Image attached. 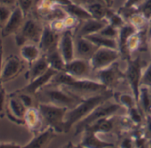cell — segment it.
I'll return each instance as SVG.
<instances>
[{"label": "cell", "instance_id": "b9f144b4", "mask_svg": "<svg viewBox=\"0 0 151 148\" xmlns=\"http://www.w3.org/2000/svg\"><path fill=\"white\" fill-rule=\"evenodd\" d=\"M18 0H0V5L8 7L11 8H14L17 7Z\"/></svg>", "mask_w": 151, "mask_h": 148}, {"label": "cell", "instance_id": "2e32d148", "mask_svg": "<svg viewBox=\"0 0 151 148\" xmlns=\"http://www.w3.org/2000/svg\"><path fill=\"white\" fill-rule=\"evenodd\" d=\"M59 50L65 61L69 62L76 58L75 55V39L72 30H66L62 31L59 41Z\"/></svg>", "mask_w": 151, "mask_h": 148}, {"label": "cell", "instance_id": "816d5d0a", "mask_svg": "<svg viewBox=\"0 0 151 148\" xmlns=\"http://www.w3.org/2000/svg\"><path fill=\"white\" fill-rule=\"evenodd\" d=\"M3 48V44H2V39L0 38V49Z\"/></svg>", "mask_w": 151, "mask_h": 148}, {"label": "cell", "instance_id": "603a6c76", "mask_svg": "<svg viewBox=\"0 0 151 148\" xmlns=\"http://www.w3.org/2000/svg\"><path fill=\"white\" fill-rule=\"evenodd\" d=\"M42 54L38 44L29 42L20 46V57L28 64L37 60Z\"/></svg>", "mask_w": 151, "mask_h": 148}, {"label": "cell", "instance_id": "8992f818", "mask_svg": "<svg viewBox=\"0 0 151 148\" xmlns=\"http://www.w3.org/2000/svg\"><path fill=\"white\" fill-rule=\"evenodd\" d=\"M142 68L143 62L139 56L135 59L128 60V65L126 70L124 71V80L127 81L132 94L133 95L137 104L139 105V90L141 86V78H142Z\"/></svg>", "mask_w": 151, "mask_h": 148}, {"label": "cell", "instance_id": "60d3db41", "mask_svg": "<svg viewBox=\"0 0 151 148\" xmlns=\"http://www.w3.org/2000/svg\"><path fill=\"white\" fill-rule=\"evenodd\" d=\"M146 0H125V2L123 6L124 8H135L138 9Z\"/></svg>", "mask_w": 151, "mask_h": 148}, {"label": "cell", "instance_id": "836d02e7", "mask_svg": "<svg viewBox=\"0 0 151 148\" xmlns=\"http://www.w3.org/2000/svg\"><path fill=\"white\" fill-rule=\"evenodd\" d=\"M14 8L0 5V30H2L7 23Z\"/></svg>", "mask_w": 151, "mask_h": 148}, {"label": "cell", "instance_id": "e575fe53", "mask_svg": "<svg viewBox=\"0 0 151 148\" xmlns=\"http://www.w3.org/2000/svg\"><path fill=\"white\" fill-rule=\"evenodd\" d=\"M17 6L22 10L24 15L27 16L28 15L33 13V8L36 6L35 0H18Z\"/></svg>", "mask_w": 151, "mask_h": 148}, {"label": "cell", "instance_id": "6da1fadb", "mask_svg": "<svg viewBox=\"0 0 151 148\" xmlns=\"http://www.w3.org/2000/svg\"><path fill=\"white\" fill-rule=\"evenodd\" d=\"M48 85L60 87L80 98H86L104 92L108 89L97 80L77 79L66 71H58Z\"/></svg>", "mask_w": 151, "mask_h": 148}, {"label": "cell", "instance_id": "681fc988", "mask_svg": "<svg viewBox=\"0 0 151 148\" xmlns=\"http://www.w3.org/2000/svg\"><path fill=\"white\" fill-rule=\"evenodd\" d=\"M148 37L151 38V20L149 22V27H148Z\"/></svg>", "mask_w": 151, "mask_h": 148}, {"label": "cell", "instance_id": "bcb514c9", "mask_svg": "<svg viewBox=\"0 0 151 148\" xmlns=\"http://www.w3.org/2000/svg\"><path fill=\"white\" fill-rule=\"evenodd\" d=\"M3 62H4L3 48H1V49H0V89L3 87V83L1 81V73H2V68H3Z\"/></svg>", "mask_w": 151, "mask_h": 148}, {"label": "cell", "instance_id": "7dc6e473", "mask_svg": "<svg viewBox=\"0 0 151 148\" xmlns=\"http://www.w3.org/2000/svg\"><path fill=\"white\" fill-rule=\"evenodd\" d=\"M121 146L122 147H132V138L126 137L124 138L122 143H121Z\"/></svg>", "mask_w": 151, "mask_h": 148}, {"label": "cell", "instance_id": "d6a6232c", "mask_svg": "<svg viewBox=\"0 0 151 148\" xmlns=\"http://www.w3.org/2000/svg\"><path fill=\"white\" fill-rule=\"evenodd\" d=\"M118 102L120 103V104L125 108L132 109L135 106H138L137 101L135 100L133 95H130V94H121L118 97Z\"/></svg>", "mask_w": 151, "mask_h": 148}, {"label": "cell", "instance_id": "9c48e42d", "mask_svg": "<svg viewBox=\"0 0 151 148\" xmlns=\"http://www.w3.org/2000/svg\"><path fill=\"white\" fill-rule=\"evenodd\" d=\"M27 109L28 108L14 92L7 94L6 116L9 119V120L17 125H24V116Z\"/></svg>", "mask_w": 151, "mask_h": 148}, {"label": "cell", "instance_id": "74e56055", "mask_svg": "<svg viewBox=\"0 0 151 148\" xmlns=\"http://www.w3.org/2000/svg\"><path fill=\"white\" fill-rule=\"evenodd\" d=\"M7 93L4 87L0 89V118L6 116V103Z\"/></svg>", "mask_w": 151, "mask_h": 148}, {"label": "cell", "instance_id": "83f0119b", "mask_svg": "<svg viewBox=\"0 0 151 148\" xmlns=\"http://www.w3.org/2000/svg\"><path fill=\"white\" fill-rule=\"evenodd\" d=\"M45 55L51 68L56 70L57 71H65L66 62L59 50V47L49 52L48 54H46Z\"/></svg>", "mask_w": 151, "mask_h": 148}, {"label": "cell", "instance_id": "8d00e7d4", "mask_svg": "<svg viewBox=\"0 0 151 148\" xmlns=\"http://www.w3.org/2000/svg\"><path fill=\"white\" fill-rule=\"evenodd\" d=\"M138 13L140 14L146 20L150 22L151 20V0H146V1L138 8Z\"/></svg>", "mask_w": 151, "mask_h": 148}, {"label": "cell", "instance_id": "7a4b0ae2", "mask_svg": "<svg viewBox=\"0 0 151 148\" xmlns=\"http://www.w3.org/2000/svg\"><path fill=\"white\" fill-rule=\"evenodd\" d=\"M113 96L111 89L84 98L78 105L68 110L65 117V133L68 132L71 128L80 120L87 117L97 106L110 100Z\"/></svg>", "mask_w": 151, "mask_h": 148}, {"label": "cell", "instance_id": "4fadbf2b", "mask_svg": "<svg viewBox=\"0 0 151 148\" xmlns=\"http://www.w3.org/2000/svg\"><path fill=\"white\" fill-rule=\"evenodd\" d=\"M59 32L52 30L49 24L44 25V30L42 32L41 38L38 42V46L43 54H46L49 52L58 48L60 41Z\"/></svg>", "mask_w": 151, "mask_h": 148}, {"label": "cell", "instance_id": "f546056e", "mask_svg": "<svg viewBox=\"0 0 151 148\" xmlns=\"http://www.w3.org/2000/svg\"><path fill=\"white\" fill-rule=\"evenodd\" d=\"M139 105L142 112L147 114L151 109V90L147 86H140Z\"/></svg>", "mask_w": 151, "mask_h": 148}, {"label": "cell", "instance_id": "3957f363", "mask_svg": "<svg viewBox=\"0 0 151 148\" xmlns=\"http://www.w3.org/2000/svg\"><path fill=\"white\" fill-rule=\"evenodd\" d=\"M38 103H46L69 109L78 105L84 98H80L70 92L56 86L46 85L37 94Z\"/></svg>", "mask_w": 151, "mask_h": 148}, {"label": "cell", "instance_id": "52a82bcc", "mask_svg": "<svg viewBox=\"0 0 151 148\" xmlns=\"http://www.w3.org/2000/svg\"><path fill=\"white\" fill-rule=\"evenodd\" d=\"M121 108H122L121 104L110 103V102L108 103V101L100 104L87 117H86L85 119L80 120L78 123H77V130H76V134H78V133L84 131L86 127L90 126L93 122H95L102 118L113 116Z\"/></svg>", "mask_w": 151, "mask_h": 148}, {"label": "cell", "instance_id": "f5cc1de1", "mask_svg": "<svg viewBox=\"0 0 151 148\" xmlns=\"http://www.w3.org/2000/svg\"><path fill=\"white\" fill-rule=\"evenodd\" d=\"M147 114H149V115H151V109H150V111H149V112H148Z\"/></svg>", "mask_w": 151, "mask_h": 148}, {"label": "cell", "instance_id": "d590c367", "mask_svg": "<svg viewBox=\"0 0 151 148\" xmlns=\"http://www.w3.org/2000/svg\"><path fill=\"white\" fill-rule=\"evenodd\" d=\"M99 33L101 34V35H103V36H105V37L117 39L118 38V34H119V30L116 29V28H115L114 26H112V25H110L109 23Z\"/></svg>", "mask_w": 151, "mask_h": 148}, {"label": "cell", "instance_id": "f35d334b", "mask_svg": "<svg viewBox=\"0 0 151 148\" xmlns=\"http://www.w3.org/2000/svg\"><path fill=\"white\" fill-rule=\"evenodd\" d=\"M141 86H151V62L143 70L142 78H141Z\"/></svg>", "mask_w": 151, "mask_h": 148}, {"label": "cell", "instance_id": "ffe728a7", "mask_svg": "<svg viewBox=\"0 0 151 148\" xmlns=\"http://www.w3.org/2000/svg\"><path fill=\"white\" fill-rule=\"evenodd\" d=\"M24 126H26L33 134H36L45 128L43 119L37 106L27 109L24 116Z\"/></svg>", "mask_w": 151, "mask_h": 148}, {"label": "cell", "instance_id": "db71d44e", "mask_svg": "<svg viewBox=\"0 0 151 148\" xmlns=\"http://www.w3.org/2000/svg\"><path fill=\"white\" fill-rule=\"evenodd\" d=\"M150 52H151V42H150Z\"/></svg>", "mask_w": 151, "mask_h": 148}, {"label": "cell", "instance_id": "7bdbcfd3", "mask_svg": "<svg viewBox=\"0 0 151 148\" xmlns=\"http://www.w3.org/2000/svg\"><path fill=\"white\" fill-rule=\"evenodd\" d=\"M21 147L14 142H0V148H18Z\"/></svg>", "mask_w": 151, "mask_h": 148}, {"label": "cell", "instance_id": "277c9868", "mask_svg": "<svg viewBox=\"0 0 151 148\" xmlns=\"http://www.w3.org/2000/svg\"><path fill=\"white\" fill-rule=\"evenodd\" d=\"M37 108L41 113L45 128L50 127L56 133L65 132V117L68 108L46 103H38Z\"/></svg>", "mask_w": 151, "mask_h": 148}, {"label": "cell", "instance_id": "1f68e13d", "mask_svg": "<svg viewBox=\"0 0 151 148\" xmlns=\"http://www.w3.org/2000/svg\"><path fill=\"white\" fill-rule=\"evenodd\" d=\"M18 96L19 98L22 100V102L24 104V105L27 108H30V107H37L38 104V101L37 99L36 96L30 95L29 93H25V92H22L20 90H15L14 91Z\"/></svg>", "mask_w": 151, "mask_h": 148}, {"label": "cell", "instance_id": "f907efd6", "mask_svg": "<svg viewBox=\"0 0 151 148\" xmlns=\"http://www.w3.org/2000/svg\"><path fill=\"white\" fill-rule=\"evenodd\" d=\"M78 2H80V5H84V4H86L88 0H78Z\"/></svg>", "mask_w": 151, "mask_h": 148}, {"label": "cell", "instance_id": "d4e9b609", "mask_svg": "<svg viewBox=\"0 0 151 148\" xmlns=\"http://www.w3.org/2000/svg\"><path fill=\"white\" fill-rule=\"evenodd\" d=\"M62 7L64 8L68 15L76 17L79 21H86L90 18H93L91 14L86 10V8L83 5H80L78 3L72 2L71 4Z\"/></svg>", "mask_w": 151, "mask_h": 148}, {"label": "cell", "instance_id": "e0dca14e", "mask_svg": "<svg viewBox=\"0 0 151 148\" xmlns=\"http://www.w3.org/2000/svg\"><path fill=\"white\" fill-rule=\"evenodd\" d=\"M99 47L85 37L78 36L75 39V55L77 58L90 60Z\"/></svg>", "mask_w": 151, "mask_h": 148}, {"label": "cell", "instance_id": "9a60e30c", "mask_svg": "<svg viewBox=\"0 0 151 148\" xmlns=\"http://www.w3.org/2000/svg\"><path fill=\"white\" fill-rule=\"evenodd\" d=\"M58 71L52 68H49L47 71H45L44 74H42L41 76L37 77V79L28 82V84L18 89L22 92H25V93H29L30 95H33V96H37V92L42 89L44 87H45L46 85H48L50 83V81H52V79L53 78V76L57 73Z\"/></svg>", "mask_w": 151, "mask_h": 148}, {"label": "cell", "instance_id": "f1b7e54d", "mask_svg": "<svg viewBox=\"0 0 151 148\" xmlns=\"http://www.w3.org/2000/svg\"><path fill=\"white\" fill-rule=\"evenodd\" d=\"M81 146H86V147H109V146H113L111 143L105 142L99 138L97 136V133L91 132V131H86V135L82 140Z\"/></svg>", "mask_w": 151, "mask_h": 148}, {"label": "cell", "instance_id": "8fae6325", "mask_svg": "<svg viewBox=\"0 0 151 148\" xmlns=\"http://www.w3.org/2000/svg\"><path fill=\"white\" fill-rule=\"evenodd\" d=\"M124 79V72H122L118 64L114 62L110 66L96 71V79L108 89L116 87L121 80Z\"/></svg>", "mask_w": 151, "mask_h": 148}, {"label": "cell", "instance_id": "ee69618b", "mask_svg": "<svg viewBox=\"0 0 151 148\" xmlns=\"http://www.w3.org/2000/svg\"><path fill=\"white\" fill-rule=\"evenodd\" d=\"M49 1L56 4V5H59L60 7H66L69 4H71L73 1H71V0H49Z\"/></svg>", "mask_w": 151, "mask_h": 148}, {"label": "cell", "instance_id": "30bf717a", "mask_svg": "<svg viewBox=\"0 0 151 148\" xmlns=\"http://www.w3.org/2000/svg\"><path fill=\"white\" fill-rule=\"evenodd\" d=\"M25 68V62L15 54H10L3 62L1 73L2 83H7L16 79Z\"/></svg>", "mask_w": 151, "mask_h": 148}, {"label": "cell", "instance_id": "ba28073f", "mask_svg": "<svg viewBox=\"0 0 151 148\" xmlns=\"http://www.w3.org/2000/svg\"><path fill=\"white\" fill-rule=\"evenodd\" d=\"M121 56L118 49L99 47L89 60L93 71H98L116 62Z\"/></svg>", "mask_w": 151, "mask_h": 148}, {"label": "cell", "instance_id": "44dd1931", "mask_svg": "<svg viewBox=\"0 0 151 148\" xmlns=\"http://www.w3.org/2000/svg\"><path fill=\"white\" fill-rule=\"evenodd\" d=\"M50 65L45 54H42L37 60L33 62L32 63L29 64V69L25 74V78L28 82L37 79V77L41 76L45 71L48 70Z\"/></svg>", "mask_w": 151, "mask_h": 148}, {"label": "cell", "instance_id": "ac0fdd59", "mask_svg": "<svg viewBox=\"0 0 151 148\" xmlns=\"http://www.w3.org/2000/svg\"><path fill=\"white\" fill-rule=\"evenodd\" d=\"M139 31L132 23L126 22L123 27L119 29V34H118V50L120 52L121 56H123L124 59L130 60L131 59V54L128 51L127 44L129 41V38L132 34Z\"/></svg>", "mask_w": 151, "mask_h": 148}, {"label": "cell", "instance_id": "7402d4cb", "mask_svg": "<svg viewBox=\"0 0 151 148\" xmlns=\"http://www.w3.org/2000/svg\"><path fill=\"white\" fill-rule=\"evenodd\" d=\"M107 24H109L107 19L98 20L94 18H90L84 21V23L78 30V36L86 37L92 34L99 33Z\"/></svg>", "mask_w": 151, "mask_h": 148}, {"label": "cell", "instance_id": "11a10c76", "mask_svg": "<svg viewBox=\"0 0 151 148\" xmlns=\"http://www.w3.org/2000/svg\"><path fill=\"white\" fill-rule=\"evenodd\" d=\"M149 89H150V90H151V86H150V87H149Z\"/></svg>", "mask_w": 151, "mask_h": 148}, {"label": "cell", "instance_id": "f6af8a7d", "mask_svg": "<svg viewBox=\"0 0 151 148\" xmlns=\"http://www.w3.org/2000/svg\"><path fill=\"white\" fill-rule=\"evenodd\" d=\"M146 128L147 134L151 136V115L146 114Z\"/></svg>", "mask_w": 151, "mask_h": 148}, {"label": "cell", "instance_id": "4dcf8cb0", "mask_svg": "<svg viewBox=\"0 0 151 148\" xmlns=\"http://www.w3.org/2000/svg\"><path fill=\"white\" fill-rule=\"evenodd\" d=\"M105 19H107L108 22L114 26L116 29H120L121 27H123L126 22H124V17L119 14V13H116L114 12L111 8H109L106 14V17Z\"/></svg>", "mask_w": 151, "mask_h": 148}, {"label": "cell", "instance_id": "484cf974", "mask_svg": "<svg viewBox=\"0 0 151 148\" xmlns=\"http://www.w3.org/2000/svg\"><path fill=\"white\" fill-rule=\"evenodd\" d=\"M85 38L92 41L98 47H109V48H113V49H118V46H119L117 39L105 37L100 33L92 34Z\"/></svg>", "mask_w": 151, "mask_h": 148}, {"label": "cell", "instance_id": "d6986e66", "mask_svg": "<svg viewBox=\"0 0 151 148\" xmlns=\"http://www.w3.org/2000/svg\"><path fill=\"white\" fill-rule=\"evenodd\" d=\"M55 131L50 128H45L39 132L34 134V136L22 147L26 148H41L47 146L51 141L55 137Z\"/></svg>", "mask_w": 151, "mask_h": 148}, {"label": "cell", "instance_id": "cb8c5ba5", "mask_svg": "<svg viewBox=\"0 0 151 148\" xmlns=\"http://www.w3.org/2000/svg\"><path fill=\"white\" fill-rule=\"evenodd\" d=\"M83 6L91 14L93 18L98 20L105 19L107 11L109 8H110L104 4L102 0H88Z\"/></svg>", "mask_w": 151, "mask_h": 148}, {"label": "cell", "instance_id": "c3c4849f", "mask_svg": "<svg viewBox=\"0 0 151 148\" xmlns=\"http://www.w3.org/2000/svg\"><path fill=\"white\" fill-rule=\"evenodd\" d=\"M102 1L104 2V4L108 7H112L113 4H114V0H102Z\"/></svg>", "mask_w": 151, "mask_h": 148}, {"label": "cell", "instance_id": "ab89813d", "mask_svg": "<svg viewBox=\"0 0 151 148\" xmlns=\"http://www.w3.org/2000/svg\"><path fill=\"white\" fill-rule=\"evenodd\" d=\"M128 112H129V117L131 118V120L133 121L134 124H140L142 122V116L139 111L138 106L129 109Z\"/></svg>", "mask_w": 151, "mask_h": 148}, {"label": "cell", "instance_id": "5b68a950", "mask_svg": "<svg viewBox=\"0 0 151 148\" xmlns=\"http://www.w3.org/2000/svg\"><path fill=\"white\" fill-rule=\"evenodd\" d=\"M43 30L44 25L41 22V19L37 15H34L33 13L28 15L22 29L14 35L17 46H22L29 42L38 44Z\"/></svg>", "mask_w": 151, "mask_h": 148}, {"label": "cell", "instance_id": "4316f807", "mask_svg": "<svg viewBox=\"0 0 151 148\" xmlns=\"http://www.w3.org/2000/svg\"><path fill=\"white\" fill-rule=\"evenodd\" d=\"M111 118H112V116L102 118V119L93 122L90 126L86 127L85 128V131L86 130V131H91V132H94V133H97V134L98 133L110 132L114 128V122H113V120Z\"/></svg>", "mask_w": 151, "mask_h": 148}, {"label": "cell", "instance_id": "7c38bea8", "mask_svg": "<svg viewBox=\"0 0 151 148\" xmlns=\"http://www.w3.org/2000/svg\"><path fill=\"white\" fill-rule=\"evenodd\" d=\"M65 71L77 79H88L93 72L89 60L77 57L66 63Z\"/></svg>", "mask_w": 151, "mask_h": 148}, {"label": "cell", "instance_id": "5bb4252c", "mask_svg": "<svg viewBox=\"0 0 151 148\" xmlns=\"http://www.w3.org/2000/svg\"><path fill=\"white\" fill-rule=\"evenodd\" d=\"M26 19V15L22 10L17 6L14 8L13 13L6 24V26L1 30V35L3 38L9 37L11 35H15L22 29Z\"/></svg>", "mask_w": 151, "mask_h": 148}]
</instances>
